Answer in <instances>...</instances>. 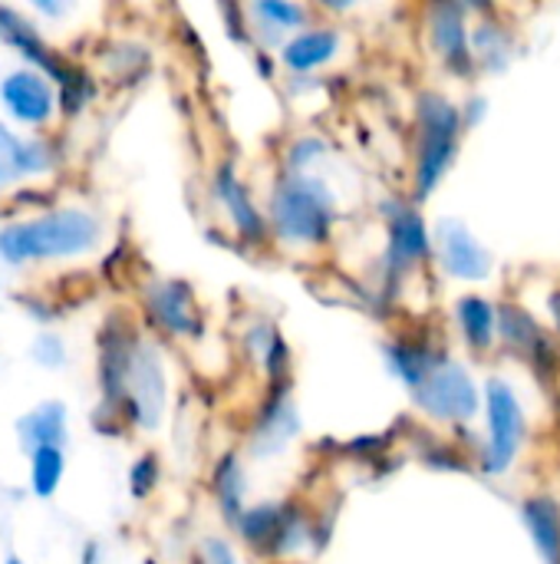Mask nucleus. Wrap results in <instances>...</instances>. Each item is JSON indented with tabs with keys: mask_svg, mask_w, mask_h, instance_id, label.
Returning <instances> with one entry per match:
<instances>
[{
	"mask_svg": "<svg viewBox=\"0 0 560 564\" xmlns=\"http://www.w3.org/2000/svg\"><path fill=\"white\" fill-rule=\"evenodd\" d=\"M0 40H7L10 46H17L30 63H36L46 76H53V79H59V83H66L73 73H66L56 59H53V53L43 46V40L36 36V30H33V23L30 20H23L17 10H10V7H0Z\"/></svg>",
	"mask_w": 560,
	"mask_h": 564,
	"instance_id": "ddd939ff",
	"label": "nucleus"
},
{
	"mask_svg": "<svg viewBox=\"0 0 560 564\" xmlns=\"http://www.w3.org/2000/svg\"><path fill=\"white\" fill-rule=\"evenodd\" d=\"M198 564H238V558H234V552H231L228 542H221V539H205L201 555H198Z\"/></svg>",
	"mask_w": 560,
	"mask_h": 564,
	"instance_id": "cd10ccee",
	"label": "nucleus"
},
{
	"mask_svg": "<svg viewBox=\"0 0 560 564\" xmlns=\"http://www.w3.org/2000/svg\"><path fill=\"white\" fill-rule=\"evenodd\" d=\"M122 400L132 413V420L145 430H155L165 410V370L152 347H135L125 373Z\"/></svg>",
	"mask_w": 560,
	"mask_h": 564,
	"instance_id": "423d86ee",
	"label": "nucleus"
},
{
	"mask_svg": "<svg viewBox=\"0 0 560 564\" xmlns=\"http://www.w3.org/2000/svg\"><path fill=\"white\" fill-rule=\"evenodd\" d=\"M498 334L505 337V344L512 350H521L525 357H535L538 364L551 354V344L545 340L541 327L535 324V317L518 307V304H502L498 307Z\"/></svg>",
	"mask_w": 560,
	"mask_h": 564,
	"instance_id": "a211bd4d",
	"label": "nucleus"
},
{
	"mask_svg": "<svg viewBox=\"0 0 560 564\" xmlns=\"http://www.w3.org/2000/svg\"><path fill=\"white\" fill-rule=\"evenodd\" d=\"M429 40L436 53L459 73L472 69V46H469V26L462 17V7L455 3H439L429 10Z\"/></svg>",
	"mask_w": 560,
	"mask_h": 564,
	"instance_id": "1a4fd4ad",
	"label": "nucleus"
},
{
	"mask_svg": "<svg viewBox=\"0 0 560 564\" xmlns=\"http://www.w3.org/2000/svg\"><path fill=\"white\" fill-rule=\"evenodd\" d=\"M63 357H66L63 344H59L56 337H50V334H43V337L33 344V360H36V364H43V367H59V364H63Z\"/></svg>",
	"mask_w": 560,
	"mask_h": 564,
	"instance_id": "bb28decb",
	"label": "nucleus"
},
{
	"mask_svg": "<svg viewBox=\"0 0 560 564\" xmlns=\"http://www.w3.org/2000/svg\"><path fill=\"white\" fill-rule=\"evenodd\" d=\"M525 525L548 564H560V506L548 496H528L521 506Z\"/></svg>",
	"mask_w": 560,
	"mask_h": 564,
	"instance_id": "dca6fc26",
	"label": "nucleus"
},
{
	"mask_svg": "<svg viewBox=\"0 0 560 564\" xmlns=\"http://www.w3.org/2000/svg\"><path fill=\"white\" fill-rule=\"evenodd\" d=\"M551 314H554V324H558L560 330V291L551 297Z\"/></svg>",
	"mask_w": 560,
	"mask_h": 564,
	"instance_id": "7c9ffc66",
	"label": "nucleus"
},
{
	"mask_svg": "<svg viewBox=\"0 0 560 564\" xmlns=\"http://www.w3.org/2000/svg\"><path fill=\"white\" fill-rule=\"evenodd\" d=\"M386 357H389L393 373L403 377L413 390H419V387L446 364L442 354H436V350H429V347H422V344H406V340L389 344V347H386Z\"/></svg>",
	"mask_w": 560,
	"mask_h": 564,
	"instance_id": "aec40b11",
	"label": "nucleus"
},
{
	"mask_svg": "<svg viewBox=\"0 0 560 564\" xmlns=\"http://www.w3.org/2000/svg\"><path fill=\"white\" fill-rule=\"evenodd\" d=\"M0 99L7 106V112L17 119V122H26V126H40L50 119L53 106H56V96H53V86L43 79V73L36 69H13L3 83H0Z\"/></svg>",
	"mask_w": 560,
	"mask_h": 564,
	"instance_id": "0eeeda50",
	"label": "nucleus"
},
{
	"mask_svg": "<svg viewBox=\"0 0 560 564\" xmlns=\"http://www.w3.org/2000/svg\"><path fill=\"white\" fill-rule=\"evenodd\" d=\"M462 112L439 93L419 99V149H416V195L426 198L455 159L462 135Z\"/></svg>",
	"mask_w": 560,
	"mask_h": 564,
	"instance_id": "7ed1b4c3",
	"label": "nucleus"
},
{
	"mask_svg": "<svg viewBox=\"0 0 560 564\" xmlns=\"http://www.w3.org/2000/svg\"><path fill=\"white\" fill-rule=\"evenodd\" d=\"M416 403L426 416L439 423H469L479 413V387L459 364L446 360L416 390Z\"/></svg>",
	"mask_w": 560,
	"mask_h": 564,
	"instance_id": "39448f33",
	"label": "nucleus"
},
{
	"mask_svg": "<svg viewBox=\"0 0 560 564\" xmlns=\"http://www.w3.org/2000/svg\"><path fill=\"white\" fill-rule=\"evenodd\" d=\"M257 436H254V453H277L294 433H297V410H294V403L281 393V397H274L271 403H267V410H264V416L257 420V430H254Z\"/></svg>",
	"mask_w": 560,
	"mask_h": 564,
	"instance_id": "412c9836",
	"label": "nucleus"
},
{
	"mask_svg": "<svg viewBox=\"0 0 560 564\" xmlns=\"http://www.w3.org/2000/svg\"><path fill=\"white\" fill-rule=\"evenodd\" d=\"M215 188H218V198L228 205V212H231L238 231H241L244 238H261L264 228H267V221H264V215L257 212V205L251 202L244 182L234 175L231 165H221V172H218V178H215Z\"/></svg>",
	"mask_w": 560,
	"mask_h": 564,
	"instance_id": "f3484780",
	"label": "nucleus"
},
{
	"mask_svg": "<svg viewBox=\"0 0 560 564\" xmlns=\"http://www.w3.org/2000/svg\"><path fill=\"white\" fill-rule=\"evenodd\" d=\"M99 564V545H92V542H89V545H86V564Z\"/></svg>",
	"mask_w": 560,
	"mask_h": 564,
	"instance_id": "c756f323",
	"label": "nucleus"
},
{
	"mask_svg": "<svg viewBox=\"0 0 560 564\" xmlns=\"http://www.w3.org/2000/svg\"><path fill=\"white\" fill-rule=\"evenodd\" d=\"M102 228L83 208H56L30 221H13L0 231V258L7 264L79 258L96 248Z\"/></svg>",
	"mask_w": 560,
	"mask_h": 564,
	"instance_id": "f257e3e1",
	"label": "nucleus"
},
{
	"mask_svg": "<svg viewBox=\"0 0 560 564\" xmlns=\"http://www.w3.org/2000/svg\"><path fill=\"white\" fill-rule=\"evenodd\" d=\"M340 50V30L333 26H310V30H300L294 40L284 43V63L297 73H307V69H317L323 63H330Z\"/></svg>",
	"mask_w": 560,
	"mask_h": 564,
	"instance_id": "2eb2a0df",
	"label": "nucleus"
},
{
	"mask_svg": "<svg viewBox=\"0 0 560 564\" xmlns=\"http://www.w3.org/2000/svg\"><path fill=\"white\" fill-rule=\"evenodd\" d=\"M429 254V228L422 215L409 205H399L389 221V268L406 271Z\"/></svg>",
	"mask_w": 560,
	"mask_h": 564,
	"instance_id": "9b49d317",
	"label": "nucleus"
},
{
	"mask_svg": "<svg viewBox=\"0 0 560 564\" xmlns=\"http://www.w3.org/2000/svg\"><path fill=\"white\" fill-rule=\"evenodd\" d=\"M145 304L152 317L172 334H198V311L191 288L182 281H158L145 291Z\"/></svg>",
	"mask_w": 560,
	"mask_h": 564,
	"instance_id": "9d476101",
	"label": "nucleus"
},
{
	"mask_svg": "<svg viewBox=\"0 0 560 564\" xmlns=\"http://www.w3.org/2000/svg\"><path fill=\"white\" fill-rule=\"evenodd\" d=\"M155 479H158V459L155 456H142L135 466H132V496L135 499H145L152 489H155Z\"/></svg>",
	"mask_w": 560,
	"mask_h": 564,
	"instance_id": "a878e982",
	"label": "nucleus"
},
{
	"mask_svg": "<svg viewBox=\"0 0 560 564\" xmlns=\"http://www.w3.org/2000/svg\"><path fill=\"white\" fill-rule=\"evenodd\" d=\"M251 13H254V17H264L267 26H274V30H297V26L307 23V7H300V3H277V0H267V3H257Z\"/></svg>",
	"mask_w": 560,
	"mask_h": 564,
	"instance_id": "393cba45",
	"label": "nucleus"
},
{
	"mask_svg": "<svg viewBox=\"0 0 560 564\" xmlns=\"http://www.w3.org/2000/svg\"><path fill=\"white\" fill-rule=\"evenodd\" d=\"M211 486H215V496H218L221 512H224L231 522H241V516H244V469H241V459L228 453V456L215 466Z\"/></svg>",
	"mask_w": 560,
	"mask_h": 564,
	"instance_id": "4be33fe9",
	"label": "nucleus"
},
{
	"mask_svg": "<svg viewBox=\"0 0 560 564\" xmlns=\"http://www.w3.org/2000/svg\"><path fill=\"white\" fill-rule=\"evenodd\" d=\"M439 248H442V268L452 278L462 281H485L492 274V258L479 245V238L462 221H442L439 225Z\"/></svg>",
	"mask_w": 560,
	"mask_h": 564,
	"instance_id": "6e6552de",
	"label": "nucleus"
},
{
	"mask_svg": "<svg viewBox=\"0 0 560 564\" xmlns=\"http://www.w3.org/2000/svg\"><path fill=\"white\" fill-rule=\"evenodd\" d=\"M63 449L59 446H43L30 456V489L33 496L40 499H50L56 489H59V479H63Z\"/></svg>",
	"mask_w": 560,
	"mask_h": 564,
	"instance_id": "b1692460",
	"label": "nucleus"
},
{
	"mask_svg": "<svg viewBox=\"0 0 560 564\" xmlns=\"http://www.w3.org/2000/svg\"><path fill=\"white\" fill-rule=\"evenodd\" d=\"M36 10H43V13H63L59 3H46V0H36Z\"/></svg>",
	"mask_w": 560,
	"mask_h": 564,
	"instance_id": "c85d7f7f",
	"label": "nucleus"
},
{
	"mask_svg": "<svg viewBox=\"0 0 560 564\" xmlns=\"http://www.w3.org/2000/svg\"><path fill=\"white\" fill-rule=\"evenodd\" d=\"M17 436H20V446L30 456L36 449H43V446H59L63 449V440H66V410H63V403L46 400V403L33 406L26 416L17 420Z\"/></svg>",
	"mask_w": 560,
	"mask_h": 564,
	"instance_id": "4468645a",
	"label": "nucleus"
},
{
	"mask_svg": "<svg viewBox=\"0 0 560 564\" xmlns=\"http://www.w3.org/2000/svg\"><path fill=\"white\" fill-rule=\"evenodd\" d=\"M485 406H488V449H485V469L492 476H502L512 469V463L521 453L525 443V410L515 397V390L505 380H488L485 387Z\"/></svg>",
	"mask_w": 560,
	"mask_h": 564,
	"instance_id": "20e7f679",
	"label": "nucleus"
},
{
	"mask_svg": "<svg viewBox=\"0 0 560 564\" xmlns=\"http://www.w3.org/2000/svg\"><path fill=\"white\" fill-rule=\"evenodd\" d=\"M455 321H459V330L465 334L469 347L475 350H488L495 344V334H498V311L479 297V294H465L459 304H455Z\"/></svg>",
	"mask_w": 560,
	"mask_h": 564,
	"instance_id": "6ab92c4d",
	"label": "nucleus"
},
{
	"mask_svg": "<svg viewBox=\"0 0 560 564\" xmlns=\"http://www.w3.org/2000/svg\"><path fill=\"white\" fill-rule=\"evenodd\" d=\"M284 516H287V509H281V506H274V502H264V506L244 509L238 529H241V535H244L251 545L267 549V545H274V539H277L281 525H284Z\"/></svg>",
	"mask_w": 560,
	"mask_h": 564,
	"instance_id": "5701e85b",
	"label": "nucleus"
},
{
	"mask_svg": "<svg viewBox=\"0 0 560 564\" xmlns=\"http://www.w3.org/2000/svg\"><path fill=\"white\" fill-rule=\"evenodd\" d=\"M53 165L50 149L40 139H17L7 126H0V188L17 178L46 172Z\"/></svg>",
	"mask_w": 560,
	"mask_h": 564,
	"instance_id": "f8f14e48",
	"label": "nucleus"
},
{
	"mask_svg": "<svg viewBox=\"0 0 560 564\" xmlns=\"http://www.w3.org/2000/svg\"><path fill=\"white\" fill-rule=\"evenodd\" d=\"M333 195L323 182L290 175L271 195L274 235L287 245H323L333 228Z\"/></svg>",
	"mask_w": 560,
	"mask_h": 564,
	"instance_id": "f03ea898",
	"label": "nucleus"
},
{
	"mask_svg": "<svg viewBox=\"0 0 560 564\" xmlns=\"http://www.w3.org/2000/svg\"><path fill=\"white\" fill-rule=\"evenodd\" d=\"M7 564H23L20 558H7Z\"/></svg>",
	"mask_w": 560,
	"mask_h": 564,
	"instance_id": "2f4dec72",
	"label": "nucleus"
}]
</instances>
